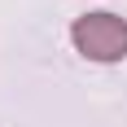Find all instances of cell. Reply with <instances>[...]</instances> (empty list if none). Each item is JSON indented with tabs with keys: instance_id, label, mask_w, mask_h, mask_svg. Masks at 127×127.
Instances as JSON below:
<instances>
[{
	"instance_id": "1",
	"label": "cell",
	"mask_w": 127,
	"mask_h": 127,
	"mask_svg": "<svg viewBox=\"0 0 127 127\" xmlns=\"http://www.w3.org/2000/svg\"><path fill=\"white\" fill-rule=\"evenodd\" d=\"M70 39L92 62H118V57H127V22L118 13H88V18H79L70 26Z\"/></svg>"
}]
</instances>
